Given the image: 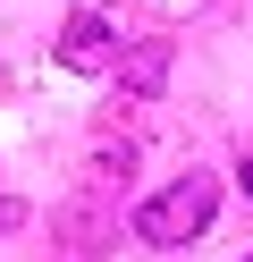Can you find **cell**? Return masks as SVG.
I'll use <instances>...</instances> for the list:
<instances>
[{"mask_svg": "<svg viewBox=\"0 0 253 262\" xmlns=\"http://www.w3.org/2000/svg\"><path fill=\"white\" fill-rule=\"evenodd\" d=\"M211 211H219V178L186 169L177 186H160L152 203H135V237H144V245H186V237L211 228Z\"/></svg>", "mask_w": 253, "mask_h": 262, "instance_id": "6da1fadb", "label": "cell"}, {"mask_svg": "<svg viewBox=\"0 0 253 262\" xmlns=\"http://www.w3.org/2000/svg\"><path fill=\"white\" fill-rule=\"evenodd\" d=\"M59 68H76V76H101V68H118V34H110V17H93V9H76V17L59 26Z\"/></svg>", "mask_w": 253, "mask_h": 262, "instance_id": "7a4b0ae2", "label": "cell"}, {"mask_svg": "<svg viewBox=\"0 0 253 262\" xmlns=\"http://www.w3.org/2000/svg\"><path fill=\"white\" fill-rule=\"evenodd\" d=\"M160 76H169V42H144L127 59V93H160Z\"/></svg>", "mask_w": 253, "mask_h": 262, "instance_id": "3957f363", "label": "cell"}, {"mask_svg": "<svg viewBox=\"0 0 253 262\" xmlns=\"http://www.w3.org/2000/svg\"><path fill=\"white\" fill-rule=\"evenodd\" d=\"M236 186H245V194H253V152H245V161H236Z\"/></svg>", "mask_w": 253, "mask_h": 262, "instance_id": "277c9868", "label": "cell"}]
</instances>
